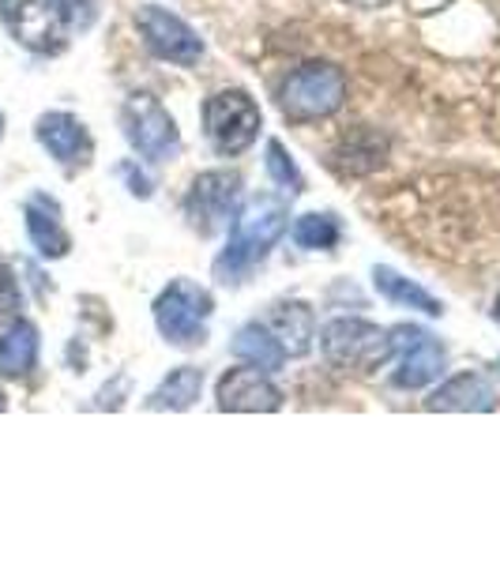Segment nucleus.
<instances>
[{
  "label": "nucleus",
  "mask_w": 500,
  "mask_h": 564,
  "mask_svg": "<svg viewBox=\"0 0 500 564\" xmlns=\"http://www.w3.org/2000/svg\"><path fill=\"white\" fill-rule=\"evenodd\" d=\"M493 316H497V321H500V297H497V308H493Z\"/></svg>",
  "instance_id": "24"
},
{
  "label": "nucleus",
  "mask_w": 500,
  "mask_h": 564,
  "mask_svg": "<svg viewBox=\"0 0 500 564\" xmlns=\"http://www.w3.org/2000/svg\"><path fill=\"white\" fill-rule=\"evenodd\" d=\"M268 327L286 347V354H305L313 347V313H308L302 302L279 305L275 313L268 316Z\"/></svg>",
  "instance_id": "17"
},
{
  "label": "nucleus",
  "mask_w": 500,
  "mask_h": 564,
  "mask_svg": "<svg viewBox=\"0 0 500 564\" xmlns=\"http://www.w3.org/2000/svg\"><path fill=\"white\" fill-rule=\"evenodd\" d=\"M39 366V327L31 321H12L0 335V377L20 380Z\"/></svg>",
  "instance_id": "15"
},
{
  "label": "nucleus",
  "mask_w": 500,
  "mask_h": 564,
  "mask_svg": "<svg viewBox=\"0 0 500 564\" xmlns=\"http://www.w3.org/2000/svg\"><path fill=\"white\" fill-rule=\"evenodd\" d=\"M207 316H211V294L196 282L177 279L154 302V324L174 347H196L207 335Z\"/></svg>",
  "instance_id": "2"
},
{
  "label": "nucleus",
  "mask_w": 500,
  "mask_h": 564,
  "mask_svg": "<svg viewBox=\"0 0 500 564\" xmlns=\"http://www.w3.org/2000/svg\"><path fill=\"white\" fill-rule=\"evenodd\" d=\"M61 12H65L72 31H76V26H90V20H95V12H90V0H61Z\"/></svg>",
  "instance_id": "23"
},
{
  "label": "nucleus",
  "mask_w": 500,
  "mask_h": 564,
  "mask_svg": "<svg viewBox=\"0 0 500 564\" xmlns=\"http://www.w3.org/2000/svg\"><path fill=\"white\" fill-rule=\"evenodd\" d=\"M233 354H238V361H244V366L263 372H279L290 358L283 343L275 339V332L263 324H244L238 339H233Z\"/></svg>",
  "instance_id": "16"
},
{
  "label": "nucleus",
  "mask_w": 500,
  "mask_h": 564,
  "mask_svg": "<svg viewBox=\"0 0 500 564\" xmlns=\"http://www.w3.org/2000/svg\"><path fill=\"white\" fill-rule=\"evenodd\" d=\"M34 135H39V143L61 162V166H84L90 159V135L72 113H61L57 109V113L39 117Z\"/></svg>",
  "instance_id": "12"
},
{
  "label": "nucleus",
  "mask_w": 500,
  "mask_h": 564,
  "mask_svg": "<svg viewBox=\"0 0 500 564\" xmlns=\"http://www.w3.org/2000/svg\"><path fill=\"white\" fill-rule=\"evenodd\" d=\"M26 234H31L34 249H39L45 260H61L72 249V238L65 230V223H61V207L42 193L26 199Z\"/></svg>",
  "instance_id": "13"
},
{
  "label": "nucleus",
  "mask_w": 500,
  "mask_h": 564,
  "mask_svg": "<svg viewBox=\"0 0 500 564\" xmlns=\"http://www.w3.org/2000/svg\"><path fill=\"white\" fill-rule=\"evenodd\" d=\"M286 226H290V215H286L283 199L260 196V199H252V204H244V212L233 218L230 245H226V252L215 263L218 275H226V271L241 275L252 263H260L271 252V245L286 234Z\"/></svg>",
  "instance_id": "1"
},
{
  "label": "nucleus",
  "mask_w": 500,
  "mask_h": 564,
  "mask_svg": "<svg viewBox=\"0 0 500 564\" xmlns=\"http://www.w3.org/2000/svg\"><path fill=\"white\" fill-rule=\"evenodd\" d=\"M204 124L222 154H241L260 135V109L244 90H218L204 106Z\"/></svg>",
  "instance_id": "6"
},
{
  "label": "nucleus",
  "mask_w": 500,
  "mask_h": 564,
  "mask_svg": "<svg viewBox=\"0 0 500 564\" xmlns=\"http://www.w3.org/2000/svg\"><path fill=\"white\" fill-rule=\"evenodd\" d=\"M238 196H241V177L230 174V170H211V174H199L193 181L185 199V215L193 218L199 234H215L233 215Z\"/></svg>",
  "instance_id": "10"
},
{
  "label": "nucleus",
  "mask_w": 500,
  "mask_h": 564,
  "mask_svg": "<svg viewBox=\"0 0 500 564\" xmlns=\"http://www.w3.org/2000/svg\"><path fill=\"white\" fill-rule=\"evenodd\" d=\"M372 282H377V290L388 297V302H395V305H411V308H422L425 316H441V313H444L441 302H436L433 294H425V290H422V286H414L411 279L395 275L392 268H377V271H372Z\"/></svg>",
  "instance_id": "19"
},
{
  "label": "nucleus",
  "mask_w": 500,
  "mask_h": 564,
  "mask_svg": "<svg viewBox=\"0 0 500 564\" xmlns=\"http://www.w3.org/2000/svg\"><path fill=\"white\" fill-rule=\"evenodd\" d=\"M199 388H204V377L193 366H181L162 380V388L151 395L154 411H188V406L199 399Z\"/></svg>",
  "instance_id": "18"
},
{
  "label": "nucleus",
  "mask_w": 500,
  "mask_h": 564,
  "mask_svg": "<svg viewBox=\"0 0 500 564\" xmlns=\"http://www.w3.org/2000/svg\"><path fill=\"white\" fill-rule=\"evenodd\" d=\"M135 23H140V34L154 57L170 61V65H185V68L204 57L199 34L185 20H177L174 12H166V8H159V4L140 8Z\"/></svg>",
  "instance_id": "8"
},
{
  "label": "nucleus",
  "mask_w": 500,
  "mask_h": 564,
  "mask_svg": "<svg viewBox=\"0 0 500 564\" xmlns=\"http://www.w3.org/2000/svg\"><path fill=\"white\" fill-rule=\"evenodd\" d=\"M121 124H124V135H129V143L148 162L174 159L177 148H181V135H177L174 117H170L166 109H162L159 98H151V95L129 98L124 109H121Z\"/></svg>",
  "instance_id": "7"
},
{
  "label": "nucleus",
  "mask_w": 500,
  "mask_h": 564,
  "mask_svg": "<svg viewBox=\"0 0 500 564\" xmlns=\"http://www.w3.org/2000/svg\"><path fill=\"white\" fill-rule=\"evenodd\" d=\"M0 132H4V113H0Z\"/></svg>",
  "instance_id": "26"
},
{
  "label": "nucleus",
  "mask_w": 500,
  "mask_h": 564,
  "mask_svg": "<svg viewBox=\"0 0 500 564\" xmlns=\"http://www.w3.org/2000/svg\"><path fill=\"white\" fill-rule=\"evenodd\" d=\"M294 241L313 252L335 249V245H339V223H335L331 215H302L294 223Z\"/></svg>",
  "instance_id": "20"
},
{
  "label": "nucleus",
  "mask_w": 500,
  "mask_h": 564,
  "mask_svg": "<svg viewBox=\"0 0 500 564\" xmlns=\"http://www.w3.org/2000/svg\"><path fill=\"white\" fill-rule=\"evenodd\" d=\"M0 20L15 42L34 53H57L72 31L61 0H0Z\"/></svg>",
  "instance_id": "5"
},
{
  "label": "nucleus",
  "mask_w": 500,
  "mask_h": 564,
  "mask_svg": "<svg viewBox=\"0 0 500 564\" xmlns=\"http://www.w3.org/2000/svg\"><path fill=\"white\" fill-rule=\"evenodd\" d=\"M0 411H4V391H0Z\"/></svg>",
  "instance_id": "25"
},
{
  "label": "nucleus",
  "mask_w": 500,
  "mask_h": 564,
  "mask_svg": "<svg viewBox=\"0 0 500 564\" xmlns=\"http://www.w3.org/2000/svg\"><path fill=\"white\" fill-rule=\"evenodd\" d=\"M347 98V79L335 65H302L294 76L283 84V109L294 121H320V117H331L335 109Z\"/></svg>",
  "instance_id": "4"
},
{
  "label": "nucleus",
  "mask_w": 500,
  "mask_h": 564,
  "mask_svg": "<svg viewBox=\"0 0 500 564\" xmlns=\"http://www.w3.org/2000/svg\"><path fill=\"white\" fill-rule=\"evenodd\" d=\"M497 395L478 372H463L452 377L448 384H441L430 399V411H493Z\"/></svg>",
  "instance_id": "14"
},
{
  "label": "nucleus",
  "mask_w": 500,
  "mask_h": 564,
  "mask_svg": "<svg viewBox=\"0 0 500 564\" xmlns=\"http://www.w3.org/2000/svg\"><path fill=\"white\" fill-rule=\"evenodd\" d=\"M324 358L339 369L372 372L395 354L392 335L369 321H331L320 335Z\"/></svg>",
  "instance_id": "3"
},
{
  "label": "nucleus",
  "mask_w": 500,
  "mask_h": 564,
  "mask_svg": "<svg viewBox=\"0 0 500 564\" xmlns=\"http://www.w3.org/2000/svg\"><path fill=\"white\" fill-rule=\"evenodd\" d=\"M268 174L283 188H290V193H302V174H297V166L290 162V154L279 140L268 143Z\"/></svg>",
  "instance_id": "21"
},
{
  "label": "nucleus",
  "mask_w": 500,
  "mask_h": 564,
  "mask_svg": "<svg viewBox=\"0 0 500 564\" xmlns=\"http://www.w3.org/2000/svg\"><path fill=\"white\" fill-rule=\"evenodd\" d=\"M218 406L222 411H279L283 406V391L268 380L263 369H230L218 380Z\"/></svg>",
  "instance_id": "11"
},
{
  "label": "nucleus",
  "mask_w": 500,
  "mask_h": 564,
  "mask_svg": "<svg viewBox=\"0 0 500 564\" xmlns=\"http://www.w3.org/2000/svg\"><path fill=\"white\" fill-rule=\"evenodd\" d=\"M20 316V286H15L12 271L0 263V324L15 321Z\"/></svg>",
  "instance_id": "22"
},
{
  "label": "nucleus",
  "mask_w": 500,
  "mask_h": 564,
  "mask_svg": "<svg viewBox=\"0 0 500 564\" xmlns=\"http://www.w3.org/2000/svg\"><path fill=\"white\" fill-rule=\"evenodd\" d=\"M388 335H392L395 354L403 358L399 361V372L392 377L395 388H403V391L425 388L444 372V347L430 332H422V327H414V324H399L395 332H388Z\"/></svg>",
  "instance_id": "9"
}]
</instances>
